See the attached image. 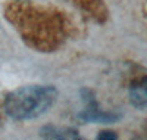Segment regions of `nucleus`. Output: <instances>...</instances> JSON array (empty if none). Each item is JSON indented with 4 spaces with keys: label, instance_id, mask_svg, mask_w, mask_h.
I'll list each match as a JSON object with an SVG mask.
<instances>
[{
    "label": "nucleus",
    "instance_id": "2",
    "mask_svg": "<svg viewBox=\"0 0 147 140\" xmlns=\"http://www.w3.org/2000/svg\"><path fill=\"white\" fill-rule=\"evenodd\" d=\"M87 93V90H84ZM84 100L87 102V108L81 111L78 113V118L82 120L84 122H100V124H110V122H116L119 121L121 115L113 112H105L99 109V105L93 96L88 97V94L84 97Z\"/></svg>",
    "mask_w": 147,
    "mask_h": 140
},
{
    "label": "nucleus",
    "instance_id": "3",
    "mask_svg": "<svg viewBox=\"0 0 147 140\" xmlns=\"http://www.w3.org/2000/svg\"><path fill=\"white\" fill-rule=\"evenodd\" d=\"M40 137L43 139H80L77 130L68 128V127H57V125H44L40 130Z\"/></svg>",
    "mask_w": 147,
    "mask_h": 140
},
{
    "label": "nucleus",
    "instance_id": "5",
    "mask_svg": "<svg viewBox=\"0 0 147 140\" xmlns=\"http://www.w3.org/2000/svg\"><path fill=\"white\" fill-rule=\"evenodd\" d=\"M97 139H100V140H115L118 139V134L113 133V131H109V130H105V131H100L99 134H97Z\"/></svg>",
    "mask_w": 147,
    "mask_h": 140
},
{
    "label": "nucleus",
    "instance_id": "1",
    "mask_svg": "<svg viewBox=\"0 0 147 140\" xmlns=\"http://www.w3.org/2000/svg\"><path fill=\"white\" fill-rule=\"evenodd\" d=\"M59 97L57 88L47 84L22 86L10 92L5 100L6 115L15 121L40 118L50 111Z\"/></svg>",
    "mask_w": 147,
    "mask_h": 140
},
{
    "label": "nucleus",
    "instance_id": "4",
    "mask_svg": "<svg viewBox=\"0 0 147 140\" xmlns=\"http://www.w3.org/2000/svg\"><path fill=\"white\" fill-rule=\"evenodd\" d=\"M129 102L137 109H144L147 105V92H146V80L136 83L129 88Z\"/></svg>",
    "mask_w": 147,
    "mask_h": 140
}]
</instances>
